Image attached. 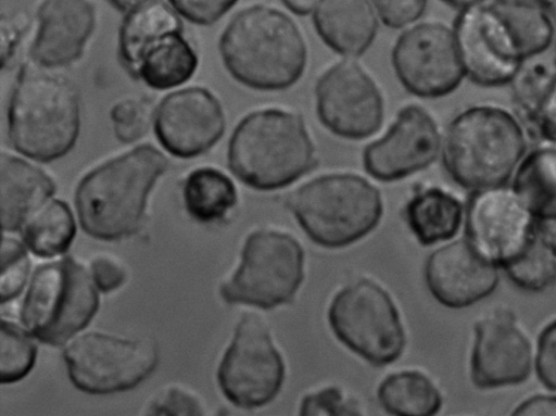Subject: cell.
I'll use <instances>...</instances> for the list:
<instances>
[{"instance_id": "30", "label": "cell", "mask_w": 556, "mask_h": 416, "mask_svg": "<svg viewBox=\"0 0 556 416\" xmlns=\"http://www.w3.org/2000/svg\"><path fill=\"white\" fill-rule=\"evenodd\" d=\"M555 79L556 53L552 49L546 53L525 59L508 84L514 110L529 129Z\"/></svg>"}, {"instance_id": "32", "label": "cell", "mask_w": 556, "mask_h": 416, "mask_svg": "<svg viewBox=\"0 0 556 416\" xmlns=\"http://www.w3.org/2000/svg\"><path fill=\"white\" fill-rule=\"evenodd\" d=\"M36 345L18 326L11 322H1L0 340V381L13 383L34 366Z\"/></svg>"}, {"instance_id": "44", "label": "cell", "mask_w": 556, "mask_h": 416, "mask_svg": "<svg viewBox=\"0 0 556 416\" xmlns=\"http://www.w3.org/2000/svg\"><path fill=\"white\" fill-rule=\"evenodd\" d=\"M535 227L539 237L556 255V217L535 219Z\"/></svg>"}, {"instance_id": "14", "label": "cell", "mask_w": 556, "mask_h": 416, "mask_svg": "<svg viewBox=\"0 0 556 416\" xmlns=\"http://www.w3.org/2000/svg\"><path fill=\"white\" fill-rule=\"evenodd\" d=\"M452 27L467 78L488 88L510 83L523 59L489 0H479L458 10Z\"/></svg>"}, {"instance_id": "37", "label": "cell", "mask_w": 556, "mask_h": 416, "mask_svg": "<svg viewBox=\"0 0 556 416\" xmlns=\"http://www.w3.org/2000/svg\"><path fill=\"white\" fill-rule=\"evenodd\" d=\"M534 364L541 383L556 392V318L546 324L539 335Z\"/></svg>"}, {"instance_id": "35", "label": "cell", "mask_w": 556, "mask_h": 416, "mask_svg": "<svg viewBox=\"0 0 556 416\" xmlns=\"http://www.w3.org/2000/svg\"><path fill=\"white\" fill-rule=\"evenodd\" d=\"M204 402L189 388L172 383L155 392L147 402L149 415H203Z\"/></svg>"}, {"instance_id": "31", "label": "cell", "mask_w": 556, "mask_h": 416, "mask_svg": "<svg viewBox=\"0 0 556 416\" xmlns=\"http://www.w3.org/2000/svg\"><path fill=\"white\" fill-rule=\"evenodd\" d=\"M503 269L517 287L542 291L556 281V255L536 232L528 247Z\"/></svg>"}, {"instance_id": "12", "label": "cell", "mask_w": 556, "mask_h": 416, "mask_svg": "<svg viewBox=\"0 0 556 416\" xmlns=\"http://www.w3.org/2000/svg\"><path fill=\"white\" fill-rule=\"evenodd\" d=\"M283 377V361L267 325L255 314H244L217 370L223 393L237 406L258 407L277 395Z\"/></svg>"}, {"instance_id": "20", "label": "cell", "mask_w": 556, "mask_h": 416, "mask_svg": "<svg viewBox=\"0 0 556 416\" xmlns=\"http://www.w3.org/2000/svg\"><path fill=\"white\" fill-rule=\"evenodd\" d=\"M497 266L471 243L458 239L435 250L425 266L433 298L444 306L460 308L489 297L498 283Z\"/></svg>"}, {"instance_id": "38", "label": "cell", "mask_w": 556, "mask_h": 416, "mask_svg": "<svg viewBox=\"0 0 556 416\" xmlns=\"http://www.w3.org/2000/svg\"><path fill=\"white\" fill-rule=\"evenodd\" d=\"M238 0H169L172 8L186 20L210 25L218 21Z\"/></svg>"}, {"instance_id": "39", "label": "cell", "mask_w": 556, "mask_h": 416, "mask_svg": "<svg viewBox=\"0 0 556 416\" xmlns=\"http://www.w3.org/2000/svg\"><path fill=\"white\" fill-rule=\"evenodd\" d=\"M384 24L402 27L416 21L424 12L427 0H371Z\"/></svg>"}, {"instance_id": "36", "label": "cell", "mask_w": 556, "mask_h": 416, "mask_svg": "<svg viewBox=\"0 0 556 416\" xmlns=\"http://www.w3.org/2000/svg\"><path fill=\"white\" fill-rule=\"evenodd\" d=\"M301 415H358L356 402L346 399L336 387L306 395L300 406Z\"/></svg>"}, {"instance_id": "18", "label": "cell", "mask_w": 556, "mask_h": 416, "mask_svg": "<svg viewBox=\"0 0 556 416\" xmlns=\"http://www.w3.org/2000/svg\"><path fill=\"white\" fill-rule=\"evenodd\" d=\"M443 135L422 108L408 105L380 140L364 152V166L375 178L390 181L432 164L442 150Z\"/></svg>"}, {"instance_id": "29", "label": "cell", "mask_w": 556, "mask_h": 416, "mask_svg": "<svg viewBox=\"0 0 556 416\" xmlns=\"http://www.w3.org/2000/svg\"><path fill=\"white\" fill-rule=\"evenodd\" d=\"M76 232V224L64 201L52 200L23 225L26 245L38 256L51 257L65 252Z\"/></svg>"}, {"instance_id": "4", "label": "cell", "mask_w": 556, "mask_h": 416, "mask_svg": "<svg viewBox=\"0 0 556 416\" xmlns=\"http://www.w3.org/2000/svg\"><path fill=\"white\" fill-rule=\"evenodd\" d=\"M9 137L22 154L40 162L65 155L79 133V98L62 75L26 65L13 89Z\"/></svg>"}, {"instance_id": "3", "label": "cell", "mask_w": 556, "mask_h": 416, "mask_svg": "<svg viewBox=\"0 0 556 416\" xmlns=\"http://www.w3.org/2000/svg\"><path fill=\"white\" fill-rule=\"evenodd\" d=\"M167 166L163 153L142 144L91 171L75 194L83 229L102 240L132 235L143 219L150 189Z\"/></svg>"}, {"instance_id": "1", "label": "cell", "mask_w": 556, "mask_h": 416, "mask_svg": "<svg viewBox=\"0 0 556 416\" xmlns=\"http://www.w3.org/2000/svg\"><path fill=\"white\" fill-rule=\"evenodd\" d=\"M530 134L514 109L495 102L469 105L443 135L444 167L470 191L509 184L530 148Z\"/></svg>"}, {"instance_id": "8", "label": "cell", "mask_w": 556, "mask_h": 416, "mask_svg": "<svg viewBox=\"0 0 556 416\" xmlns=\"http://www.w3.org/2000/svg\"><path fill=\"white\" fill-rule=\"evenodd\" d=\"M98 294L85 267L67 256L37 267L22 306V320L39 341L60 345L85 328Z\"/></svg>"}, {"instance_id": "26", "label": "cell", "mask_w": 556, "mask_h": 416, "mask_svg": "<svg viewBox=\"0 0 556 416\" xmlns=\"http://www.w3.org/2000/svg\"><path fill=\"white\" fill-rule=\"evenodd\" d=\"M511 34L522 59L553 49L556 24L540 0H489Z\"/></svg>"}, {"instance_id": "43", "label": "cell", "mask_w": 556, "mask_h": 416, "mask_svg": "<svg viewBox=\"0 0 556 416\" xmlns=\"http://www.w3.org/2000/svg\"><path fill=\"white\" fill-rule=\"evenodd\" d=\"M515 415H556V394H535L514 411Z\"/></svg>"}, {"instance_id": "13", "label": "cell", "mask_w": 556, "mask_h": 416, "mask_svg": "<svg viewBox=\"0 0 556 416\" xmlns=\"http://www.w3.org/2000/svg\"><path fill=\"white\" fill-rule=\"evenodd\" d=\"M464 220L466 238L501 268L536 236L535 217L510 182L470 191Z\"/></svg>"}, {"instance_id": "22", "label": "cell", "mask_w": 556, "mask_h": 416, "mask_svg": "<svg viewBox=\"0 0 556 416\" xmlns=\"http://www.w3.org/2000/svg\"><path fill=\"white\" fill-rule=\"evenodd\" d=\"M55 191L53 180L24 160L2 153L0 160L1 223L14 231L41 209Z\"/></svg>"}, {"instance_id": "2", "label": "cell", "mask_w": 556, "mask_h": 416, "mask_svg": "<svg viewBox=\"0 0 556 416\" xmlns=\"http://www.w3.org/2000/svg\"><path fill=\"white\" fill-rule=\"evenodd\" d=\"M219 50L228 72L254 89L293 85L306 64V47L295 23L267 5L239 12L224 30Z\"/></svg>"}, {"instance_id": "15", "label": "cell", "mask_w": 556, "mask_h": 416, "mask_svg": "<svg viewBox=\"0 0 556 416\" xmlns=\"http://www.w3.org/2000/svg\"><path fill=\"white\" fill-rule=\"evenodd\" d=\"M392 61L405 88L420 97L446 96L466 77L453 27L439 22L405 30L395 43Z\"/></svg>"}, {"instance_id": "33", "label": "cell", "mask_w": 556, "mask_h": 416, "mask_svg": "<svg viewBox=\"0 0 556 416\" xmlns=\"http://www.w3.org/2000/svg\"><path fill=\"white\" fill-rule=\"evenodd\" d=\"M152 116V104L147 98L118 101L111 110L116 138L125 143L138 140L148 131Z\"/></svg>"}, {"instance_id": "28", "label": "cell", "mask_w": 556, "mask_h": 416, "mask_svg": "<svg viewBox=\"0 0 556 416\" xmlns=\"http://www.w3.org/2000/svg\"><path fill=\"white\" fill-rule=\"evenodd\" d=\"M182 194L189 215L203 223L223 218L237 202L231 179L213 167L191 172L185 180Z\"/></svg>"}, {"instance_id": "23", "label": "cell", "mask_w": 556, "mask_h": 416, "mask_svg": "<svg viewBox=\"0 0 556 416\" xmlns=\"http://www.w3.org/2000/svg\"><path fill=\"white\" fill-rule=\"evenodd\" d=\"M314 24L329 47L346 55L363 53L377 31L376 13L368 0H317Z\"/></svg>"}, {"instance_id": "45", "label": "cell", "mask_w": 556, "mask_h": 416, "mask_svg": "<svg viewBox=\"0 0 556 416\" xmlns=\"http://www.w3.org/2000/svg\"><path fill=\"white\" fill-rule=\"evenodd\" d=\"M282 2L296 14H307L311 12L317 0H282Z\"/></svg>"}, {"instance_id": "11", "label": "cell", "mask_w": 556, "mask_h": 416, "mask_svg": "<svg viewBox=\"0 0 556 416\" xmlns=\"http://www.w3.org/2000/svg\"><path fill=\"white\" fill-rule=\"evenodd\" d=\"M63 356L76 388L105 394L128 390L141 382L154 370L159 352L155 342L147 338L88 332L68 344Z\"/></svg>"}, {"instance_id": "5", "label": "cell", "mask_w": 556, "mask_h": 416, "mask_svg": "<svg viewBox=\"0 0 556 416\" xmlns=\"http://www.w3.org/2000/svg\"><path fill=\"white\" fill-rule=\"evenodd\" d=\"M314 164V146L304 122L291 112H253L240 122L230 138L229 168L245 185L258 190L285 187Z\"/></svg>"}, {"instance_id": "27", "label": "cell", "mask_w": 556, "mask_h": 416, "mask_svg": "<svg viewBox=\"0 0 556 416\" xmlns=\"http://www.w3.org/2000/svg\"><path fill=\"white\" fill-rule=\"evenodd\" d=\"M378 399L390 414L429 416L439 412L442 398L422 373L405 370L388 376L378 388Z\"/></svg>"}, {"instance_id": "42", "label": "cell", "mask_w": 556, "mask_h": 416, "mask_svg": "<svg viewBox=\"0 0 556 416\" xmlns=\"http://www.w3.org/2000/svg\"><path fill=\"white\" fill-rule=\"evenodd\" d=\"M28 26V17L26 16H12L2 17L1 20V36H2V64L4 65L7 60L13 52V49L18 41L20 36L23 35L25 27Z\"/></svg>"}, {"instance_id": "19", "label": "cell", "mask_w": 556, "mask_h": 416, "mask_svg": "<svg viewBox=\"0 0 556 416\" xmlns=\"http://www.w3.org/2000/svg\"><path fill=\"white\" fill-rule=\"evenodd\" d=\"M224 129L225 116L218 100L200 87L168 94L154 113L160 143L179 157L205 152L218 141Z\"/></svg>"}, {"instance_id": "25", "label": "cell", "mask_w": 556, "mask_h": 416, "mask_svg": "<svg viewBox=\"0 0 556 416\" xmlns=\"http://www.w3.org/2000/svg\"><path fill=\"white\" fill-rule=\"evenodd\" d=\"M410 230L424 245L453 238L465 217V204L453 193L430 187L418 191L405 207Z\"/></svg>"}, {"instance_id": "47", "label": "cell", "mask_w": 556, "mask_h": 416, "mask_svg": "<svg viewBox=\"0 0 556 416\" xmlns=\"http://www.w3.org/2000/svg\"><path fill=\"white\" fill-rule=\"evenodd\" d=\"M556 24V0H540Z\"/></svg>"}, {"instance_id": "21", "label": "cell", "mask_w": 556, "mask_h": 416, "mask_svg": "<svg viewBox=\"0 0 556 416\" xmlns=\"http://www.w3.org/2000/svg\"><path fill=\"white\" fill-rule=\"evenodd\" d=\"M96 24L89 0H42L37 11V30L30 49L36 64L67 65L77 60Z\"/></svg>"}, {"instance_id": "34", "label": "cell", "mask_w": 556, "mask_h": 416, "mask_svg": "<svg viewBox=\"0 0 556 416\" xmlns=\"http://www.w3.org/2000/svg\"><path fill=\"white\" fill-rule=\"evenodd\" d=\"M30 262L25 247L14 238H2L0 297L4 303L15 298L23 289Z\"/></svg>"}, {"instance_id": "16", "label": "cell", "mask_w": 556, "mask_h": 416, "mask_svg": "<svg viewBox=\"0 0 556 416\" xmlns=\"http://www.w3.org/2000/svg\"><path fill=\"white\" fill-rule=\"evenodd\" d=\"M317 113L332 133L352 139L365 138L380 128L381 94L368 74L356 63L331 66L316 85Z\"/></svg>"}, {"instance_id": "48", "label": "cell", "mask_w": 556, "mask_h": 416, "mask_svg": "<svg viewBox=\"0 0 556 416\" xmlns=\"http://www.w3.org/2000/svg\"><path fill=\"white\" fill-rule=\"evenodd\" d=\"M443 1L458 10H460V9L471 4L473 2H477L479 0H443Z\"/></svg>"}, {"instance_id": "17", "label": "cell", "mask_w": 556, "mask_h": 416, "mask_svg": "<svg viewBox=\"0 0 556 416\" xmlns=\"http://www.w3.org/2000/svg\"><path fill=\"white\" fill-rule=\"evenodd\" d=\"M531 367V342L511 311L494 308L477 320L470 360L476 387L495 389L519 385L529 377Z\"/></svg>"}, {"instance_id": "40", "label": "cell", "mask_w": 556, "mask_h": 416, "mask_svg": "<svg viewBox=\"0 0 556 416\" xmlns=\"http://www.w3.org/2000/svg\"><path fill=\"white\" fill-rule=\"evenodd\" d=\"M91 270L94 283L104 292L117 289L126 279L124 265L112 255H96L91 261Z\"/></svg>"}, {"instance_id": "24", "label": "cell", "mask_w": 556, "mask_h": 416, "mask_svg": "<svg viewBox=\"0 0 556 416\" xmlns=\"http://www.w3.org/2000/svg\"><path fill=\"white\" fill-rule=\"evenodd\" d=\"M510 185L535 219L556 217V141L538 139L516 169Z\"/></svg>"}, {"instance_id": "7", "label": "cell", "mask_w": 556, "mask_h": 416, "mask_svg": "<svg viewBox=\"0 0 556 416\" xmlns=\"http://www.w3.org/2000/svg\"><path fill=\"white\" fill-rule=\"evenodd\" d=\"M176 13L165 3L152 1L127 12L119 28L121 61L153 89L184 84L198 65Z\"/></svg>"}, {"instance_id": "46", "label": "cell", "mask_w": 556, "mask_h": 416, "mask_svg": "<svg viewBox=\"0 0 556 416\" xmlns=\"http://www.w3.org/2000/svg\"><path fill=\"white\" fill-rule=\"evenodd\" d=\"M117 9L124 12H129L142 4L156 0H110Z\"/></svg>"}, {"instance_id": "9", "label": "cell", "mask_w": 556, "mask_h": 416, "mask_svg": "<svg viewBox=\"0 0 556 416\" xmlns=\"http://www.w3.org/2000/svg\"><path fill=\"white\" fill-rule=\"evenodd\" d=\"M304 252L291 236L274 230L252 232L237 270L220 286L228 303L271 308L288 303L303 280Z\"/></svg>"}, {"instance_id": "41", "label": "cell", "mask_w": 556, "mask_h": 416, "mask_svg": "<svg viewBox=\"0 0 556 416\" xmlns=\"http://www.w3.org/2000/svg\"><path fill=\"white\" fill-rule=\"evenodd\" d=\"M530 131L539 139L556 141V79L536 112Z\"/></svg>"}, {"instance_id": "6", "label": "cell", "mask_w": 556, "mask_h": 416, "mask_svg": "<svg viewBox=\"0 0 556 416\" xmlns=\"http://www.w3.org/2000/svg\"><path fill=\"white\" fill-rule=\"evenodd\" d=\"M288 205L307 236L327 248H341L363 238L382 214L377 188L354 174L315 178L296 189Z\"/></svg>"}, {"instance_id": "10", "label": "cell", "mask_w": 556, "mask_h": 416, "mask_svg": "<svg viewBox=\"0 0 556 416\" xmlns=\"http://www.w3.org/2000/svg\"><path fill=\"white\" fill-rule=\"evenodd\" d=\"M328 319L337 338L374 365L392 363L404 350L397 310L390 295L371 280L361 278L339 291Z\"/></svg>"}]
</instances>
